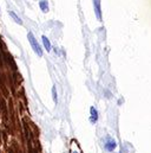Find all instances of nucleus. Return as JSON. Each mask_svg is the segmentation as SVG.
<instances>
[{"label":"nucleus","instance_id":"f03ea898","mask_svg":"<svg viewBox=\"0 0 151 153\" xmlns=\"http://www.w3.org/2000/svg\"><path fill=\"white\" fill-rule=\"evenodd\" d=\"M104 146H105V150H106V151L112 152L113 150L117 147V144H116V141H114L113 139L109 138V139H108V141L105 143V145H104Z\"/></svg>","mask_w":151,"mask_h":153},{"label":"nucleus","instance_id":"423d86ee","mask_svg":"<svg viewBox=\"0 0 151 153\" xmlns=\"http://www.w3.org/2000/svg\"><path fill=\"white\" fill-rule=\"evenodd\" d=\"M10 16H11V17H12V18L14 19V22H15V23H18V24H20V25L23 24V22H21V19H20V18H19V17H18V16H17V14H15L14 12H12V11H10Z\"/></svg>","mask_w":151,"mask_h":153},{"label":"nucleus","instance_id":"20e7f679","mask_svg":"<svg viewBox=\"0 0 151 153\" xmlns=\"http://www.w3.org/2000/svg\"><path fill=\"white\" fill-rule=\"evenodd\" d=\"M90 112H91V122H96L97 121V119H98V112H97V109L96 108H91L90 109Z\"/></svg>","mask_w":151,"mask_h":153},{"label":"nucleus","instance_id":"7ed1b4c3","mask_svg":"<svg viewBox=\"0 0 151 153\" xmlns=\"http://www.w3.org/2000/svg\"><path fill=\"white\" fill-rule=\"evenodd\" d=\"M93 5H95L96 16H97V18L100 20V19H102V11H100V2H99V0H93Z\"/></svg>","mask_w":151,"mask_h":153},{"label":"nucleus","instance_id":"6e6552de","mask_svg":"<svg viewBox=\"0 0 151 153\" xmlns=\"http://www.w3.org/2000/svg\"><path fill=\"white\" fill-rule=\"evenodd\" d=\"M52 94H53V100H54V102L57 103L58 102V97H57V94H56V88L53 87V89H52Z\"/></svg>","mask_w":151,"mask_h":153},{"label":"nucleus","instance_id":"0eeeda50","mask_svg":"<svg viewBox=\"0 0 151 153\" xmlns=\"http://www.w3.org/2000/svg\"><path fill=\"white\" fill-rule=\"evenodd\" d=\"M40 8L44 11V12H46L47 10H48V6H47V1H45V0H43L41 2H40Z\"/></svg>","mask_w":151,"mask_h":153},{"label":"nucleus","instance_id":"f257e3e1","mask_svg":"<svg viewBox=\"0 0 151 153\" xmlns=\"http://www.w3.org/2000/svg\"><path fill=\"white\" fill-rule=\"evenodd\" d=\"M27 37H29V40H30V43H31V46H32L33 51L37 53L39 57H41V56H43V50H41V48H40V45H39L38 40L34 38L33 33H32V32H29Z\"/></svg>","mask_w":151,"mask_h":153},{"label":"nucleus","instance_id":"39448f33","mask_svg":"<svg viewBox=\"0 0 151 153\" xmlns=\"http://www.w3.org/2000/svg\"><path fill=\"white\" fill-rule=\"evenodd\" d=\"M41 39H43V43H44L45 49H46L47 51H50V50H51V43H50V40L47 39V37H46V36H43V37H41Z\"/></svg>","mask_w":151,"mask_h":153}]
</instances>
